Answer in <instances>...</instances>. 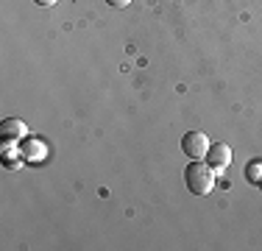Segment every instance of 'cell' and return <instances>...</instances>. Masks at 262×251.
<instances>
[{
	"label": "cell",
	"mask_w": 262,
	"mask_h": 251,
	"mask_svg": "<svg viewBox=\"0 0 262 251\" xmlns=\"http://www.w3.org/2000/svg\"><path fill=\"white\" fill-rule=\"evenodd\" d=\"M246 179L251 181V184H259V181H262V159H251V162H248Z\"/></svg>",
	"instance_id": "cell-6"
},
{
	"label": "cell",
	"mask_w": 262,
	"mask_h": 251,
	"mask_svg": "<svg viewBox=\"0 0 262 251\" xmlns=\"http://www.w3.org/2000/svg\"><path fill=\"white\" fill-rule=\"evenodd\" d=\"M34 3H36V6H53L56 0H34Z\"/></svg>",
	"instance_id": "cell-8"
},
{
	"label": "cell",
	"mask_w": 262,
	"mask_h": 251,
	"mask_svg": "<svg viewBox=\"0 0 262 251\" xmlns=\"http://www.w3.org/2000/svg\"><path fill=\"white\" fill-rule=\"evenodd\" d=\"M20 154H23V159H26V162H42L48 156V148H45V142H39L36 137H26V140H23Z\"/></svg>",
	"instance_id": "cell-5"
},
{
	"label": "cell",
	"mask_w": 262,
	"mask_h": 251,
	"mask_svg": "<svg viewBox=\"0 0 262 251\" xmlns=\"http://www.w3.org/2000/svg\"><path fill=\"white\" fill-rule=\"evenodd\" d=\"M204 159L209 162L215 171H226L229 165H232V148L226 145V142H217V145H209V154L204 156Z\"/></svg>",
	"instance_id": "cell-4"
},
{
	"label": "cell",
	"mask_w": 262,
	"mask_h": 251,
	"mask_svg": "<svg viewBox=\"0 0 262 251\" xmlns=\"http://www.w3.org/2000/svg\"><path fill=\"white\" fill-rule=\"evenodd\" d=\"M28 137V126L17 117H9V120L0 123V140L9 145V142H23Z\"/></svg>",
	"instance_id": "cell-3"
},
{
	"label": "cell",
	"mask_w": 262,
	"mask_h": 251,
	"mask_svg": "<svg viewBox=\"0 0 262 251\" xmlns=\"http://www.w3.org/2000/svg\"><path fill=\"white\" fill-rule=\"evenodd\" d=\"M209 137L204 134V131H187L182 137V151L184 156H190V159H204V156L209 154Z\"/></svg>",
	"instance_id": "cell-2"
},
{
	"label": "cell",
	"mask_w": 262,
	"mask_h": 251,
	"mask_svg": "<svg viewBox=\"0 0 262 251\" xmlns=\"http://www.w3.org/2000/svg\"><path fill=\"white\" fill-rule=\"evenodd\" d=\"M106 3H109L112 9H126V6L131 3V0H106Z\"/></svg>",
	"instance_id": "cell-7"
},
{
	"label": "cell",
	"mask_w": 262,
	"mask_h": 251,
	"mask_svg": "<svg viewBox=\"0 0 262 251\" xmlns=\"http://www.w3.org/2000/svg\"><path fill=\"white\" fill-rule=\"evenodd\" d=\"M259 187H262V181H259Z\"/></svg>",
	"instance_id": "cell-9"
},
{
	"label": "cell",
	"mask_w": 262,
	"mask_h": 251,
	"mask_svg": "<svg viewBox=\"0 0 262 251\" xmlns=\"http://www.w3.org/2000/svg\"><path fill=\"white\" fill-rule=\"evenodd\" d=\"M184 181L192 196H209L215 190V168L207 159H190L184 171Z\"/></svg>",
	"instance_id": "cell-1"
}]
</instances>
